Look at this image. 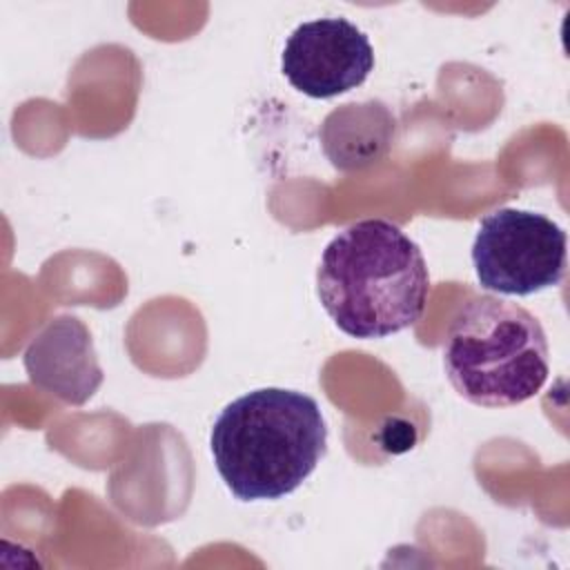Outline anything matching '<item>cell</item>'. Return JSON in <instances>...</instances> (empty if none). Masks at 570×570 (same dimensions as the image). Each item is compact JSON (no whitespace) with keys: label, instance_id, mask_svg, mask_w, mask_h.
Segmentation results:
<instances>
[{"label":"cell","instance_id":"cell-1","mask_svg":"<svg viewBox=\"0 0 570 570\" xmlns=\"http://www.w3.org/2000/svg\"><path fill=\"white\" fill-rule=\"evenodd\" d=\"M323 309L354 338H383L414 325L430 274L421 247L392 220L363 218L338 232L316 269Z\"/></svg>","mask_w":570,"mask_h":570},{"label":"cell","instance_id":"cell-4","mask_svg":"<svg viewBox=\"0 0 570 570\" xmlns=\"http://www.w3.org/2000/svg\"><path fill=\"white\" fill-rule=\"evenodd\" d=\"M472 265L483 289L505 296H530L563 281L568 238L543 214L501 207L479 223L472 243Z\"/></svg>","mask_w":570,"mask_h":570},{"label":"cell","instance_id":"cell-3","mask_svg":"<svg viewBox=\"0 0 570 570\" xmlns=\"http://www.w3.org/2000/svg\"><path fill=\"white\" fill-rule=\"evenodd\" d=\"M443 367L465 401L481 407L519 405L548 381V338L525 307L476 294L450 321Z\"/></svg>","mask_w":570,"mask_h":570},{"label":"cell","instance_id":"cell-7","mask_svg":"<svg viewBox=\"0 0 570 570\" xmlns=\"http://www.w3.org/2000/svg\"><path fill=\"white\" fill-rule=\"evenodd\" d=\"M396 118L379 102H350L323 120L318 136L325 156L341 171H354L379 163L392 147Z\"/></svg>","mask_w":570,"mask_h":570},{"label":"cell","instance_id":"cell-6","mask_svg":"<svg viewBox=\"0 0 570 570\" xmlns=\"http://www.w3.org/2000/svg\"><path fill=\"white\" fill-rule=\"evenodd\" d=\"M22 361L31 383L67 405L87 403L105 379L87 325L71 314L49 318Z\"/></svg>","mask_w":570,"mask_h":570},{"label":"cell","instance_id":"cell-2","mask_svg":"<svg viewBox=\"0 0 570 570\" xmlns=\"http://www.w3.org/2000/svg\"><path fill=\"white\" fill-rule=\"evenodd\" d=\"M216 470L240 501L292 494L327 452V425L316 399L261 387L223 407L209 434Z\"/></svg>","mask_w":570,"mask_h":570},{"label":"cell","instance_id":"cell-5","mask_svg":"<svg viewBox=\"0 0 570 570\" xmlns=\"http://www.w3.org/2000/svg\"><path fill=\"white\" fill-rule=\"evenodd\" d=\"M281 69L294 89L325 100L365 82L374 69V49L350 20L318 18L289 33Z\"/></svg>","mask_w":570,"mask_h":570}]
</instances>
